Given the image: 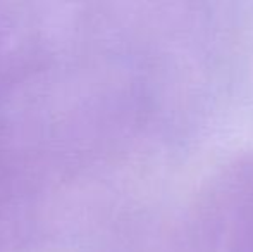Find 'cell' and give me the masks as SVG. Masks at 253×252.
<instances>
[]
</instances>
